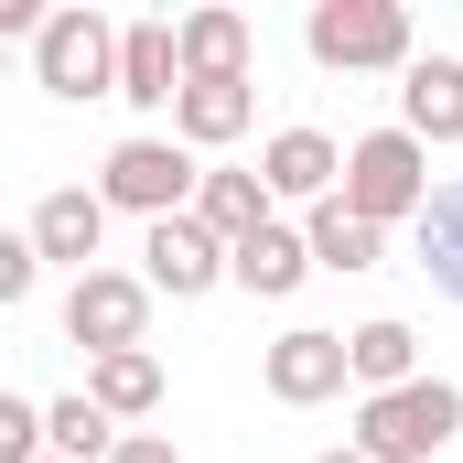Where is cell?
<instances>
[{
	"mask_svg": "<svg viewBox=\"0 0 463 463\" xmlns=\"http://www.w3.org/2000/svg\"><path fill=\"white\" fill-rule=\"evenodd\" d=\"M118 98H129V109H184V33H173V22H129V43H118Z\"/></svg>",
	"mask_w": 463,
	"mask_h": 463,
	"instance_id": "obj_11",
	"label": "cell"
},
{
	"mask_svg": "<svg viewBox=\"0 0 463 463\" xmlns=\"http://www.w3.org/2000/svg\"><path fill=\"white\" fill-rule=\"evenodd\" d=\"M248 118H259V87H248V76H205V87H184L173 129H184V151H227Z\"/></svg>",
	"mask_w": 463,
	"mask_h": 463,
	"instance_id": "obj_14",
	"label": "cell"
},
{
	"mask_svg": "<svg viewBox=\"0 0 463 463\" xmlns=\"http://www.w3.org/2000/svg\"><path fill=\"white\" fill-rule=\"evenodd\" d=\"M227 269H237V248H227L216 227H205V216H162V227L140 237V280H151V291H173V302L216 291Z\"/></svg>",
	"mask_w": 463,
	"mask_h": 463,
	"instance_id": "obj_7",
	"label": "cell"
},
{
	"mask_svg": "<svg viewBox=\"0 0 463 463\" xmlns=\"http://www.w3.org/2000/svg\"><path fill=\"white\" fill-rule=\"evenodd\" d=\"M33 280H43V248L33 237H0V302H33Z\"/></svg>",
	"mask_w": 463,
	"mask_h": 463,
	"instance_id": "obj_22",
	"label": "cell"
},
{
	"mask_svg": "<svg viewBox=\"0 0 463 463\" xmlns=\"http://www.w3.org/2000/svg\"><path fill=\"white\" fill-rule=\"evenodd\" d=\"M355 377L345 335H324V324H291L280 345H269V399H291V410H313V399H335Z\"/></svg>",
	"mask_w": 463,
	"mask_h": 463,
	"instance_id": "obj_9",
	"label": "cell"
},
{
	"mask_svg": "<svg viewBox=\"0 0 463 463\" xmlns=\"http://www.w3.org/2000/svg\"><path fill=\"white\" fill-rule=\"evenodd\" d=\"M33 248H43V259H65V269H76V280H87V269H98V237H109V194H87V184H65V194H43V205H33Z\"/></svg>",
	"mask_w": 463,
	"mask_h": 463,
	"instance_id": "obj_10",
	"label": "cell"
},
{
	"mask_svg": "<svg viewBox=\"0 0 463 463\" xmlns=\"http://www.w3.org/2000/svg\"><path fill=\"white\" fill-rule=\"evenodd\" d=\"M227 280H237V291H259V302H291V291L313 280V237L269 216V227H259L248 248H237V269H227Z\"/></svg>",
	"mask_w": 463,
	"mask_h": 463,
	"instance_id": "obj_13",
	"label": "cell"
},
{
	"mask_svg": "<svg viewBox=\"0 0 463 463\" xmlns=\"http://www.w3.org/2000/svg\"><path fill=\"white\" fill-rule=\"evenodd\" d=\"M431 194H442V184H431V140H410V129H366V140L345 151V205L366 216V227H399V216L420 227Z\"/></svg>",
	"mask_w": 463,
	"mask_h": 463,
	"instance_id": "obj_1",
	"label": "cell"
},
{
	"mask_svg": "<svg viewBox=\"0 0 463 463\" xmlns=\"http://www.w3.org/2000/svg\"><path fill=\"white\" fill-rule=\"evenodd\" d=\"M302 43H313V65H335V76H366V65H399V76H410V65H420L399 0H313Z\"/></svg>",
	"mask_w": 463,
	"mask_h": 463,
	"instance_id": "obj_3",
	"label": "cell"
},
{
	"mask_svg": "<svg viewBox=\"0 0 463 463\" xmlns=\"http://www.w3.org/2000/svg\"><path fill=\"white\" fill-rule=\"evenodd\" d=\"M324 463H366V453H324Z\"/></svg>",
	"mask_w": 463,
	"mask_h": 463,
	"instance_id": "obj_24",
	"label": "cell"
},
{
	"mask_svg": "<svg viewBox=\"0 0 463 463\" xmlns=\"http://www.w3.org/2000/svg\"><path fill=\"white\" fill-rule=\"evenodd\" d=\"M420 269H431V291L463 302V173L431 194V216H420Z\"/></svg>",
	"mask_w": 463,
	"mask_h": 463,
	"instance_id": "obj_20",
	"label": "cell"
},
{
	"mask_svg": "<svg viewBox=\"0 0 463 463\" xmlns=\"http://www.w3.org/2000/svg\"><path fill=\"white\" fill-rule=\"evenodd\" d=\"M399 129L410 140H463V65L453 54H420L399 76Z\"/></svg>",
	"mask_w": 463,
	"mask_h": 463,
	"instance_id": "obj_12",
	"label": "cell"
},
{
	"mask_svg": "<svg viewBox=\"0 0 463 463\" xmlns=\"http://www.w3.org/2000/svg\"><path fill=\"white\" fill-rule=\"evenodd\" d=\"M173 33H184V87H205V76H248V11H184Z\"/></svg>",
	"mask_w": 463,
	"mask_h": 463,
	"instance_id": "obj_17",
	"label": "cell"
},
{
	"mask_svg": "<svg viewBox=\"0 0 463 463\" xmlns=\"http://www.w3.org/2000/svg\"><path fill=\"white\" fill-rule=\"evenodd\" d=\"M43 431H54V453H65V463H109L118 442H129V431H118L87 388H76V399H54V410H43Z\"/></svg>",
	"mask_w": 463,
	"mask_h": 463,
	"instance_id": "obj_21",
	"label": "cell"
},
{
	"mask_svg": "<svg viewBox=\"0 0 463 463\" xmlns=\"http://www.w3.org/2000/svg\"><path fill=\"white\" fill-rule=\"evenodd\" d=\"M109 463H184V453H173V442H162V431H129V442H118Z\"/></svg>",
	"mask_w": 463,
	"mask_h": 463,
	"instance_id": "obj_23",
	"label": "cell"
},
{
	"mask_svg": "<svg viewBox=\"0 0 463 463\" xmlns=\"http://www.w3.org/2000/svg\"><path fill=\"white\" fill-rule=\"evenodd\" d=\"M98 194L162 227V216H194V194H205V162H194L184 140H118V151H109V173H98Z\"/></svg>",
	"mask_w": 463,
	"mask_h": 463,
	"instance_id": "obj_5",
	"label": "cell"
},
{
	"mask_svg": "<svg viewBox=\"0 0 463 463\" xmlns=\"http://www.w3.org/2000/svg\"><path fill=\"white\" fill-rule=\"evenodd\" d=\"M302 237H313V269H345V280L388 259V227H366L345 194H335V205H313V216H302Z\"/></svg>",
	"mask_w": 463,
	"mask_h": 463,
	"instance_id": "obj_16",
	"label": "cell"
},
{
	"mask_svg": "<svg viewBox=\"0 0 463 463\" xmlns=\"http://www.w3.org/2000/svg\"><path fill=\"white\" fill-rule=\"evenodd\" d=\"M87 399H98L109 420H151V410H162V355H151V345L98 355V366H87Z\"/></svg>",
	"mask_w": 463,
	"mask_h": 463,
	"instance_id": "obj_18",
	"label": "cell"
},
{
	"mask_svg": "<svg viewBox=\"0 0 463 463\" xmlns=\"http://www.w3.org/2000/svg\"><path fill=\"white\" fill-rule=\"evenodd\" d=\"M453 431H463V388H442V377L355 399V453L366 463H431V453H453Z\"/></svg>",
	"mask_w": 463,
	"mask_h": 463,
	"instance_id": "obj_2",
	"label": "cell"
},
{
	"mask_svg": "<svg viewBox=\"0 0 463 463\" xmlns=\"http://www.w3.org/2000/svg\"><path fill=\"white\" fill-rule=\"evenodd\" d=\"M345 355H355V388H366V399H388V388H420V335H410L399 313L355 324V335H345Z\"/></svg>",
	"mask_w": 463,
	"mask_h": 463,
	"instance_id": "obj_15",
	"label": "cell"
},
{
	"mask_svg": "<svg viewBox=\"0 0 463 463\" xmlns=\"http://www.w3.org/2000/svg\"><path fill=\"white\" fill-rule=\"evenodd\" d=\"M118 33L109 11H87V0H65L43 33H33V76L54 87V98H118Z\"/></svg>",
	"mask_w": 463,
	"mask_h": 463,
	"instance_id": "obj_4",
	"label": "cell"
},
{
	"mask_svg": "<svg viewBox=\"0 0 463 463\" xmlns=\"http://www.w3.org/2000/svg\"><path fill=\"white\" fill-rule=\"evenodd\" d=\"M259 184H269V205H335L345 194V151L324 129H280L259 151Z\"/></svg>",
	"mask_w": 463,
	"mask_h": 463,
	"instance_id": "obj_8",
	"label": "cell"
},
{
	"mask_svg": "<svg viewBox=\"0 0 463 463\" xmlns=\"http://www.w3.org/2000/svg\"><path fill=\"white\" fill-rule=\"evenodd\" d=\"M65 335L87 345V366H98V355H129L151 335V280H140V269H87V280L65 291Z\"/></svg>",
	"mask_w": 463,
	"mask_h": 463,
	"instance_id": "obj_6",
	"label": "cell"
},
{
	"mask_svg": "<svg viewBox=\"0 0 463 463\" xmlns=\"http://www.w3.org/2000/svg\"><path fill=\"white\" fill-rule=\"evenodd\" d=\"M54 463H65V453H54Z\"/></svg>",
	"mask_w": 463,
	"mask_h": 463,
	"instance_id": "obj_25",
	"label": "cell"
},
{
	"mask_svg": "<svg viewBox=\"0 0 463 463\" xmlns=\"http://www.w3.org/2000/svg\"><path fill=\"white\" fill-rule=\"evenodd\" d=\"M194 216L227 237V248H248V237L269 227V184L259 173H205V194H194Z\"/></svg>",
	"mask_w": 463,
	"mask_h": 463,
	"instance_id": "obj_19",
	"label": "cell"
}]
</instances>
